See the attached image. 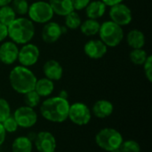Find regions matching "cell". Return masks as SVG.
Returning a JSON list of instances; mask_svg holds the SVG:
<instances>
[{
  "mask_svg": "<svg viewBox=\"0 0 152 152\" xmlns=\"http://www.w3.org/2000/svg\"><path fill=\"white\" fill-rule=\"evenodd\" d=\"M28 19L32 22L45 24L51 21L54 13L48 2L37 1L28 6Z\"/></svg>",
  "mask_w": 152,
  "mask_h": 152,
  "instance_id": "6",
  "label": "cell"
},
{
  "mask_svg": "<svg viewBox=\"0 0 152 152\" xmlns=\"http://www.w3.org/2000/svg\"><path fill=\"white\" fill-rule=\"evenodd\" d=\"M18 45L12 41H6L0 45V61L4 64H13L18 60Z\"/></svg>",
  "mask_w": 152,
  "mask_h": 152,
  "instance_id": "13",
  "label": "cell"
},
{
  "mask_svg": "<svg viewBox=\"0 0 152 152\" xmlns=\"http://www.w3.org/2000/svg\"><path fill=\"white\" fill-rule=\"evenodd\" d=\"M101 1L103 2L107 6H112V5H115L117 4L123 2V0H101Z\"/></svg>",
  "mask_w": 152,
  "mask_h": 152,
  "instance_id": "35",
  "label": "cell"
},
{
  "mask_svg": "<svg viewBox=\"0 0 152 152\" xmlns=\"http://www.w3.org/2000/svg\"><path fill=\"white\" fill-rule=\"evenodd\" d=\"M68 92L67 91H65V90H61L60 93H59V97H61V98H62V99H66V100H68Z\"/></svg>",
  "mask_w": 152,
  "mask_h": 152,
  "instance_id": "36",
  "label": "cell"
},
{
  "mask_svg": "<svg viewBox=\"0 0 152 152\" xmlns=\"http://www.w3.org/2000/svg\"><path fill=\"white\" fill-rule=\"evenodd\" d=\"M108 51V46L100 39H91L84 45V52L90 59L98 60L102 58Z\"/></svg>",
  "mask_w": 152,
  "mask_h": 152,
  "instance_id": "12",
  "label": "cell"
},
{
  "mask_svg": "<svg viewBox=\"0 0 152 152\" xmlns=\"http://www.w3.org/2000/svg\"><path fill=\"white\" fill-rule=\"evenodd\" d=\"M65 17V27L69 28V29H77L80 27L81 25V17L79 14L72 11L69 14H67Z\"/></svg>",
  "mask_w": 152,
  "mask_h": 152,
  "instance_id": "24",
  "label": "cell"
},
{
  "mask_svg": "<svg viewBox=\"0 0 152 152\" xmlns=\"http://www.w3.org/2000/svg\"><path fill=\"white\" fill-rule=\"evenodd\" d=\"M24 95V103L25 106H28L29 108H36L37 106H38V104L40 103V96L37 94V93L35 90L29 91L26 94H23Z\"/></svg>",
  "mask_w": 152,
  "mask_h": 152,
  "instance_id": "26",
  "label": "cell"
},
{
  "mask_svg": "<svg viewBox=\"0 0 152 152\" xmlns=\"http://www.w3.org/2000/svg\"><path fill=\"white\" fill-rule=\"evenodd\" d=\"M143 69L146 77L150 82H152V56L148 55L145 62L143 63Z\"/></svg>",
  "mask_w": 152,
  "mask_h": 152,
  "instance_id": "31",
  "label": "cell"
},
{
  "mask_svg": "<svg viewBox=\"0 0 152 152\" xmlns=\"http://www.w3.org/2000/svg\"><path fill=\"white\" fill-rule=\"evenodd\" d=\"M92 118V112L87 105L83 102H76L69 105L68 118L77 126L87 125Z\"/></svg>",
  "mask_w": 152,
  "mask_h": 152,
  "instance_id": "7",
  "label": "cell"
},
{
  "mask_svg": "<svg viewBox=\"0 0 152 152\" xmlns=\"http://www.w3.org/2000/svg\"><path fill=\"white\" fill-rule=\"evenodd\" d=\"M48 3L53 13L60 16H66L74 11L71 0H49Z\"/></svg>",
  "mask_w": 152,
  "mask_h": 152,
  "instance_id": "18",
  "label": "cell"
},
{
  "mask_svg": "<svg viewBox=\"0 0 152 152\" xmlns=\"http://www.w3.org/2000/svg\"><path fill=\"white\" fill-rule=\"evenodd\" d=\"M9 82L12 88L15 92L24 94L34 90L37 77L28 68L20 65L14 67L10 71Z\"/></svg>",
  "mask_w": 152,
  "mask_h": 152,
  "instance_id": "2",
  "label": "cell"
},
{
  "mask_svg": "<svg viewBox=\"0 0 152 152\" xmlns=\"http://www.w3.org/2000/svg\"><path fill=\"white\" fill-rule=\"evenodd\" d=\"M40 55L39 48L31 43H27L23 45V46L19 49V54H18V61L21 66L24 67H30L35 65Z\"/></svg>",
  "mask_w": 152,
  "mask_h": 152,
  "instance_id": "9",
  "label": "cell"
},
{
  "mask_svg": "<svg viewBox=\"0 0 152 152\" xmlns=\"http://www.w3.org/2000/svg\"><path fill=\"white\" fill-rule=\"evenodd\" d=\"M35 147L38 152H53L56 150V140L53 134L46 131L38 133L35 139Z\"/></svg>",
  "mask_w": 152,
  "mask_h": 152,
  "instance_id": "11",
  "label": "cell"
},
{
  "mask_svg": "<svg viewBox=\"0 0 152 152\" xmlns=\"http://www.w3.org/2000/svg\"><path fill=\"white\" fill-rule=\"evenodd\" d=\"M109 13L110 20L121 27L130 24L133 20L131 9L123 3H119L110 6Z\"/></svg>",
  "mask_w": 152,
  "mask_h": 152,
  "instance_id": "8",
  "label": "cell"
},
{
  "mask_svg": "<svg viewBox=\"0 0 152 152\" xmlns=\"http://www.w3.org/2000/svg\"><path fill=\"white\" fill-rule=\"evenodd\" d=\"M69 103L68 100L59 96L50 97L45 100L40 105L42 117L53 123H62L68 118Z\"/></svg>",
  "mask_w": 152,
  "mask_h": 152,
  "instance_id": "1",
  "label": "cell"
},
{
  "mask_svg": "<svg viewBox=\"0 0 152 152\" xmlns=\"http://www.w3.org/2000/svg\"><path fill=\"white\" fill-rule=\"evenodd\" d=\"M12 0H0V7L4 5H9L12 3Z\"/></svg>",
  "mask_w": 152,
  "mask_h": 152,
  "instance_id": "37",
  "label": "cell"
},
{
  "mask_svg": "<svg viewBox=\"0 0 152 152\" xmlns=\"http://www.w3.org/2000/svg\"><path fill=\"white\" fill-rule=\"evenodd\" d=\"M124 139L122 134L116 129L106 127L100 130L95 135L96 144L106 151L119 149Z\"/></svg>",
  "mask_w": 152,
  "mask_h": 152,
  "instance_id": "5",
  "label": "cell"
},
{
  "mask_svg": "<svg viewBox=\"0 0 152 152\" xmlns=\"http://www.w3.org/2000/svg\"><path fill=\"white\" fill-rule=\"evenodd\" d=\"M106 8L107 5L103 2H102L101 0H95L90 2L85 9L88 19L97 20L104 15Z\"/></svg>",
  "mask_w": 152,
  "mask_h": 152,
  "instance_id": "17",
  "label": "cell"
},
{
  "mask_svg": "<svg viewBox=\"0 0 152 152\" xmlns=\"http://www.w3.org/2000/svg\"><path fill=\"white\" fill-rule=\"evenodd\" d=\"M100 22L97 20L94 19H87L85 21L81 22L80 25V30L81 32L87 36V37H92L96 34H98L99 29H100Z\"/></svg>",
  "mask_w": 152,
  "mask_h": 152,
  "instance_id": "22",
  "label": "cell"
},
{
  "mask_svg": "<svg viewBox=\"0 0 152 152\" xmlns=\"http://www.w3.org/2000/svg\"><path fill=\"white\" fill-rule=\"evenodd\" d=\"M12 6L4 5L0 7V22L5 26H9L17 17Z\"/></svg>",
  "mask_w": 152,
  "mask_h": 152,
  "instance_id": "23",
  "label": "cell"
},
{
  "mask_svg": "<svg viewBox=\"0 0 152 152\" xmlns=\"http://www.w3.org/2000/svg\"><path fill=\"white\" fill-rule=\"evenodd\" d=\"M53 152H56V151H53Z\"/></svg>",
  "mask_w": 152,
  "mask_h": 152,
  "instance_id": "40",
  "label": "cell"
},
{
  "mask_svg": "<svg viewBox=\"0 0 152 152\" xmlns=\"http://www.w3.org/2000/svg\"><path fill=\"white\" fill-rule=\"evenodd\" d=\"M43 72L46 78L52 81H57L62 77L63 69L59 61L55 60H49L44 64Z\"/></svg>",
  "mask_w": 152,
  "mask_h": 152,
  "instance_id": "15",
  "label": "cell"
},
{
  "mask_svg": "<svg viewBox=\"0 0 152 152\" xmlns=\"http://www.w3.org/2000/svg\"><path fill=\"white\" fill-rule=\"evenodd\" d=\"M8 37L16 45L29 43L35 36V26L28 18L18 17L7 26Z\"/></svg>",
  "mask_w": 152,
  "mask_h": 152,
  "instance_id": "3",
  "label": "cell"
},
{
  "mask_svg": "<svg viewBox=\"0 0 152 152\" xmlns=\"http://www.w3.org/2000/svg\"><path fill=\"white\" fill-rule=\"evenodd\" d=\"M126 42L133 49H140L145 45V36L141 30L132 29L126 36Z\"/></svg>",
  "mask_w": 152,
  "mask_h": 152,
  "instance_id": "20",
  "label": "cell"
},
{
  "mask_svg": "<svg viewBox=\"0 0 152 152\" xmlns=\"http://www.w3.org/2000/svg\"><path fill=\"white\" fill-rule=\"evenodd\" d=\"M33 149L32 141L27 136L17 137L12 144V152H31Z\"/></svg>",
  "mask_w": 152,
  "mask_h": 152,
  "instance_id": "21",
  "label": "cell"
},
{
  "mask_svg": "<svg viewBox=\"0 0 152 152\" xmlns=\"http://www.w3.org/2000/svg\"><path fill=\"white\" fill-rule=\"evenodd\" d=\"M110 152H122L120 151V149H116V150H113V151H111Z\"/></svg>",
  "mask_w": 152,
  "mask_h": 152,
  "instance_id": "38",
  "label": "cell"
},
{
  "mask_svg": "<svg viewBox=\"0 0 152 152\" xmlns=\"http://www.w3.org/2000/svg\"><path fill=\"white\" fill-rule=\"evenodd\" d=\"M5 135H6V132L4 131L2 124L0 123V146L4 143V142L5 140Z\"/></svg>",
  "mask_w": 152,
  "mask_h": 152,
  "instance_id": "34",
  "label": "cell"
},
{
  "mask_svg": "<svg viewBox=\"0 0 152 152\" xmlns=\"http://www.w3.org/2000/svg\"><path fill=\"white\" fill-rule=\"evenodd\" d=\"M0 63H1V61H0Z\"/></svg>",
  "mask_w": 152,
  "mask_h": 152,
  "instance_id": "39",
  "label": "cell"
},
{
  "mask_svg": "<svg viewBox=\"0 0 152 152\" xmlns=\"http://www.w3.org/2000/svg\"><path fill=\"white\" fill-rule=\"evenodd\" d=\"M90 2L91 0H71L73 8L77 11H81L85 9Z\"/></svg>",
  "mask_w": 152,
  "mask_h": 152,
  "instance_id": "32",
  "label": "cell"
},
{
  "mask_svg": "<svg viewBox=\"0 0 152 152\" xmlns=\"http://www.w3.org/2000/svg\"><path fill=\"white\" fill-rule=\"evenodd\" d=\"M130 57V61L135 64V65H143V63L145 62L147 57H148V53L145 50H143L142 48L140 49H133L129 54Z\"/></svg>",
  "mask_w": 152,
  "mask_h": 152,
  "instance_id": "25",
  "label": "cell"
},
{
  "mask_svg": "<svg viewBox=\"0 0 152 152\" xmlns=\"http://www.w3.org/2000/svg\"><path fill=\"white\" fill-rule=\"evenodd\" d=\"M113 110H114V106L108 100L97 101L94 104L93 109H92L93 114L100 119L110 117L113 113Z\"/></svg>",
  "mask_w": 152,
  "mask_h": 152,
  "instance_id": "16",
  "label": "cell"
},
{
  "mask_svg": "<svg viewBox=\"0 0 152 152\" xmlns=\"http://www.w3.org/2000/svg\"><path fill=\"white\" fill-rule=\"evenodd\" d=\"M11 116V107L5 99L0 98V123Z\"/></svg>",
  "mask_w": 152,
  "mask_h": 152,
  "instance_id": "29",
  "label": "cell"
},
{
  "mask_svg": "<svg viewBox=\"0 0 152 152\" xmlns=\"http://www.w3.org/2000/svg\"><path fill=\"white\" fill-rule=\"evenodd\" d=\"M17 122L18 126L22 128H30L37 121V114L34 109L28 106H21L15 110L12 116Z\"/></svg>",
  "mask_w": 152,
  "mask_h": 152,
  "instance_id": "10",
  "label": "cell"
},
{
  "mask_svg": "<svg viewBox=\"0 0 152 152\" xmlns=\"http://www.w3.org/2000/svg\"><path fill=\"white\" fill-rule=\"evenodd\" d=\"M34 90L37 93L40 97H47L52 94L54 90V84L53 81L43 77L40 79H37Z\"/></svg>",
  "mask_w": 152,
  "mask_h": 152,
  "instance_id": "19",
  "label": "cell"
},
{
  "mask_svg": "<svg viewBox=\"0 0 152 152\" xmlns=\"http://www.w3.org/2000/svg\"><path fill=\"white\" fill-rule=\"evenodd\" d=\"M119 149L122 152H141L140 144L134 140L123 141Z\"/></svg>",
  "mask_w": 152,
  "mask_h": 152,
  "instance_id": "28",
  "label": "cell"
},
{
  "mask_svg": "<svg viewBox=\"0 0 152 152\" xmlns=\"http://www.w3.org/2000/svg\"><path fill=\"white\" fill-rule=\"evenodd\" d=\"M98 34L100 40L108 47L118 46L124 38V30L122 27L112 20H107L101 24Z\"/></svg>",
  "mask_w": 152,
  "mask_h": 152,
  "instance_id": "4",
  "label": "cell"
},
{
  "mask_svg": "<svg viewBox=\"0 0 152 152\" xmlns=\"http://www.w3.org/2000/svg\"><path fill=\"white\" fill-rule=\"evenodd\" d=\"M62 35L61 26L55 21H48L45 23L42 29V39L45 43L53 44L60 39Z\"/></svg>",
  "mask_w": 152,
  "mask_h": 152,
  "instance_id": "14",
  "label": "cell"
},
{
  "mask_svg": "<svg viewBox=\"0 0 152 152\" xmlns=\"http://www.w3.org/2000/svg\"><path fill=\"white\" fill-rule=\"evenodd\" d=\"M11 6L16 14L23 16L28 13L29 4L27 0H12Z\"/></svg>",
  "mask_w": 152,
  "mask_h": 152,
  "instance_id": "27",
  "label": "cell"
},
{
  "mask_svg": "<svg viewBox=\"0 0 152 152\" xmlns=\"http://www.w3.org/2000/svg\"><path fill=\"white\" fill-rule=\"evenodd\" d=\"M1 124L6 133H14L17 130V128L19 127L14 118L11 117V116L9 118H7L4 121H3Z\"/></svg>",
  "mask_w": 152,
  "mask_h": 152,
  "instance_id": "30",
  "label": "cell"
},
{
  "mask_svg": "<svg viewBox=\"0 0 152 152\" xmlns=\"http://www.w3.org/2000/svg\"><path fill=\"white\" fill-rule=\"evenodd\" d=\"M8 37V29L7 26L2 24L0 22V42L4 41Z\"/></svg>",
  "mask_w": 152,
  "mask_h": 152,
  "instance_id": "33",
  "label": "cell"
}]
</instances>
